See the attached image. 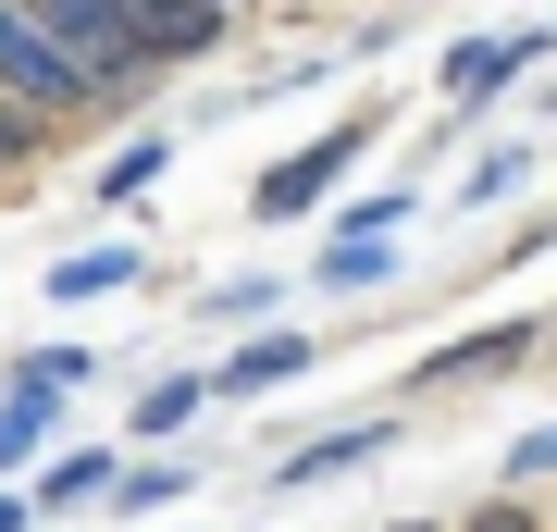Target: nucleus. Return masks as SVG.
<instances>
[{
    "mask_svg": "<svg viewBox=\"0 0 557 532\" xmlns=\"http://www.w3.org/2000/svg\"><path fill=\"white\" fill-rule=\"evenodd\" d=\"M520 347H533V335H520V322H496V335H471V347H434V359H421V384H471V372H508Z\"/></svg>",
    "mask_w": 557,
    "mask_h": 532,
    "instance_id": "11",
    "label": "nucleus"
},
{
    "mask_svg": "<svg viewBox=\"0 0 557 532\" xmlns=\"http://www.w3.org/2000/svg\"><path fill=\"white\" fill-rule=\"evenodd\" d=\"M25 13H38V38L100 87V112H124V99L149 87V50H137V25H124V0H25Z\"/></svg>",
    "mask_w": 557,
    "mask_h": 532,
    "instance_id": "1",
    "label": "nucleus"
},
{
    "mask_svg": "<svg viewBox=\"0 0 557 532\" xmlns=\"http://www.w3.org/2000/svg\"><path fill=\"white\" fill-rule=\"evenodd\" d=\"M13 384H62V396H75V384H87V347H25Z\"/></svg>",
    "mask_w": 557,
    "mask_h": 532,
    "instance_id": "18",
    "label": "nucleus"
},
{
    "mask_svg": "<svg viewBox=\"0 0 557 532\" xmlns=\"http://www.w3.org/2000/svg\"><path fill=\"white\" fill-rule=\"evenodd\" d=\"M174 495H186V471H174V458H149V471L112 483V520H149V508H174Z\"/></svg>",
    "mask_w": 557,
    "mask_h": 532,
    "instance_id": "15",
    "label": "nucleus"
},
{
    "mask_svg": "<svg viewBox=\"0 0 557 532\" xmlns=\"http://www.w3.org/2000/svg\"><path fill=\"white\" fill-rule=\"evenodd\" d=\"M112 446H75V458H50V471H38V495H25V508H38V520H62V508H112Z\"/></svg>",
    "mask_w": 557,
    "mask_h": 532,
    "instance_id": "6",
    "label": "nucleus"
},
{
    "mask_svg": "<svg viewBox=\"0 0 557 532\" xmlns=\"http://www.w3.org/2000/svg\"><path fill=\"white\" fill-rule=\"evenodd\" d=\"M62 434V384H0V471H25Z\"/></svg>",
    "mask_w": 557,
    "mask_h": 532,
    "instance_id": "8",
    "label": "nucleus"
},
{
    "mask_svg": "<svg viewBox=\"0 0 557 532\" xmlns=\"http://www.w3.org/2000/svg\"><path fill=\"white\" fill-rule=\"evenodd\" d=\"M384 434L397 421H347V434H322V446H298V458H273V483L298 495V483H335V471H359V458H384Z\"/></svg>",
    "mask_w": 557,
    "mask_h": 532,
    "instance_id": "9",
    "label": "nucleus"
},
{
    "mask_svg": "<svg viewBox=\"0 0 557 532\" xmlns=\"http://www.w3.org/2000/svg\"><path fill=\"white\" fill-rule=\"evenodd\" d=\"M0 99H25L38 124H87V112H100V87H87L75 62L38 38V13H25V0H0Z\"/></svg>",
    "mask_w": 557,
    "mask_h": 532,
    "instance_id": "2",
    "label": "nucleus"
},
{
    "mask_svg": "<svg viewBox=\"0 0 557 532\" xmlns=\"http://www.w3.org/2000/svg\"><path fill=\"white\" fill-rule=\"evenodd\" d=\"M124 25H137L149 75H174V62H211L223 25H236V0H124Z\"/></svg>",
    "mask_w": 557,
    "mask_h": 532,
    "instance_id": "4",
    "label": "nucleus"
},
{
    "mask_svg": "<svg viewBox=\"0 0 557 532\" xmlns=\"http://www.w3.org/2000/svg\"><path fill=\"white\" fill-rule=\"evenodd\" d=\"M458 532H533V508H520V495H496V508H471Z\"/></svg>",
    "mask_w": 557,
    "mask_h": 532,
    "instance_id": "21",
    "label": "nucleus"
},
{
    "mask_svg": "<svg viewBox=\"0 0 557 532\" xmlns=\"http://www.w3.org/2000/svg\"><path fill=\"white\" fill-rule=\"evenodd\" d=\"M50 137H62V124H38L25 99H0V174H25V161H38Z\"/></svg>",
    "mask_w": 557,
    "mask_h": 532,
    "instance_id": "16",
    "label": "nucleus"
},
{
    "mask_svg": "<svg viewBox=\"0 0 557 532\" xmlns=\"http://www.w3.org/2000/svg\"><path fill=\"white\" fill-rule=\"evenodd\" d=\"M137 273H149L137 248H75V260H50V297L75 310V297H112V285H137Z\"/></svg>",
    "mask_w": 557,
    "mask_h": 532,
    "instance_id": "10",
    "label": "nucleus"
},
{
    "mask_svg": "<svg viewBox=\"0 0 557 532\" xmlns=\"http://www.w3.org/2000/svg\"><path fill=\"white\" fill-rule=\"evenodd\" d=\"M545 38H557V25H545ZM545 38H533V25H496V38H458V50H446V99H458V112H471V99H496L508 75H533V50H545Z\"/></svg>",
    "mask_w": 557,
    "mask_h": 532,
    "instance_id": "5",
    "label": "nucleus"
},
{
    "mask_svg": "<svg viewBox=\"0 0 557 532\" xmlns=\"http://www.w3.org/2000/svg\"><path fill=\"white\" fill-rule=\"evenodd\" d=\"M557 471V421H545V434H520V458H508V483H545Z\"/></svg>",
    "mask_w": 557,
    "mask_h": 532,
    "instance_id": "20",
    "label": "nucleus"
},
{
    "mask_svg": "<svg viewBox=\"0 0 557 532\" xmlns=\"http://www.w3.org/2000/svg\"><path fill=\"white\" fill-rule=\"evenodd\" d=\"M161 161H174V137H124V149L100 161V198H149V186H161Z\"/></svg>",
    "mask_w": 557,
    "mask_h": 532,
    "instance_id": "14",
    "label": "nucleus"
},
{
    "mask_svg": "<svg viewBox=\"0 0 557 532\" xmlns=\"http://www.w3.org/2000/svg\"><path fill=\"white\" fill-rule=\"evenodd\" d=\"M0 532H38V508H25V495H13V483H0Z\"/></svg>",
    "mask_w": 557,
    "mask_h": 532,
    "instance_id": "22",
    "label": "nucleus"
},
{
    "mask_svg": "<svg viewBox=\"0 0 557 532\" xmlns=\"http://www.w3.org/2000/svg\"><path fill=\"white\" fill-rule=\"evenodd\" d=\"M397 532H434V520H397Z\"/></svg>",
    "mask_w": 557,
    "mask_h": 532,
    "instance_id": "23",
    "label": "nucleus"
},
{
    "mask_svg": "<svg viewBox=\"0 0 557 532\" xmlns=\"http://www.w3.org/2000/svg\"><path fill=\"white\" fill-rule=\"evenodd\" d=\"M199 396H211V372H161V384L137 396V421H124V434H186V421H199Z\"/></svg>",
    "mask_w": 557,
    "mask_h": 532,
    "instance_id": "13",
    "label": "nucleus"
},
{
    "mask_svg": "<svg viewBox=\"0 0 557 532\" xmlns=\"http://www.w3.org/2000/svg\"><path fill=\"white\" fill-rule=\"evenodd\" d=\"M310 273L335 285V297H359V285H384V273H397V236H335V248L310 260Z\"/></svg>",
    "mask_w": 557,
    "mask_h": 532,
    "instance_id": "12",
    "label": "nucleus"
},
{
    "mask_svg": "<svg viewBox=\"0 0 557 532\" xmlns=\"http://www.w3.org/2000/svg\"><path fill=\"white\" fill-rule=\"evenodd\" d=\"M335 236H409V186H397V198H347Z\"/></svg>",
    "mask_w": 557,
    "mask_h": 532,
    "instance_id": "17",
    "label": "nucleus"
},
{
    "mask_svg": "<svg viewBox=\"0 0 557 532\" xmlns=\"http://www.w3.org/2000/svg\"><path fill=\"white\" fill-rule=\"evenodd\" d=\"M298 372H310V335H248L211 372V396H273V384H298Z\"/></svg>",
    "mask_w": 557,
    "mask_h": 532,
    "instance_id": "7",
    "label": "nucleus"
},
{
    "mask_svg": "<svg viewBox=\"0 0 557 532\" xmlns=\"http://www.w3.org/2000/svg\"><path fill=\"white\" fill-rule=\"evenodd\" d=\"M359 149H372V124H335V137H310L298 161H273V174L248 186V211H260V223H298V211H322V198L347 186V161H359Z\"/></svg>",
    "mask_w": 557,
    "mask_h": 532,
    "instance_id": "3",
    "label": "nucleus"
},
{
    "mask_svg": "<svg viewBox=\"0 0 557 532\" xmlns=\"http://www.w3.org/2000/svg\"><path fill=\"white\" fill-rule=\"evenodd\" d=\"M260 310H273V285H260V273H236V285L199 297V322H260Z\"/></svg>",
    "mask_w": 557,
    "mask_h": 532,
    "instance_id": "19",
    "label": "nucleus"
}]
</instances>
